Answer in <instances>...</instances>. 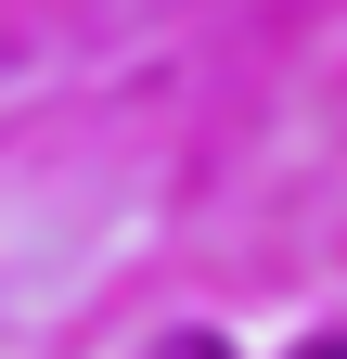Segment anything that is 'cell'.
Instances as JSON below:
<instances>
[{"label":"cell","mask_w":347,"mask_h":359,"mask_svg":"<svg viewBox=\"0 0 347 359\" xmlns=\"http://www.w3.org/2000/svg\"><path fill=\"white\" fill-rule=\"evenodd\" d=\"M155 359H232V346L219 334H181V346H155Z\"/></svg>","instance_id":"obj_1"},{"label":"cell","mask_w":347,"mask_h":359,"mask_svg":"<svg viewBox=\"0 0 347 359\" xmlns=\"http://www.w3.org/2000/svg\"><path fill=\"white\" fill-rule=\"evenodd\" d=\"M309 359H347V346H309Z\"/></svg>","instance_id":"obj_2"}]
</instances>
